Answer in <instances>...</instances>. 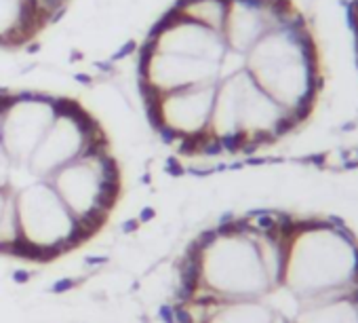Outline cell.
I'll return each mask as SVG.
<instances>
[{"instance_id":"cell-2","label":"cell","mask_w":358,"mask_h":323,"mask_svg":"<svg viewBox=\"0 0 358 323\" xmlns=\"http://www.w3.org/2000/svg\"><path fill=\"white\" fill-rule=\"evenodd\" d=\"M251 70L257 85L297 125L312 116L322 89L320 53L297 4L253 45Z\"/></svg>"},{"instance_id":"cell-6","label":"cell","mask_w":358,"mask_h":323,"mask_svg":"<svg viewBox=\"0 0 358 323\" xmlns=\"http://www.w3.org/2000/svg\"><path fill=\"white\" fill-rule=\"evenodd\" d=\"M13 201L19 226V254L23 256L53 258L89 237L53 182H38L15 194Z\"/></svg>"},{"instance_id":"cell-3","label":"cell","mask_w":358,"mask_h":323,"mask_svg":"<svg viewBox=\"0 0 358 323\" xmlns=\"http://www.w3.org/2000/svg\"><path fill=\"white\" fill-rule=\"evenodd\" d=\"M280 283L299 298L301 304L356 291V234L335 218H293Z\"/></svg>"},{"instance_id":"cell-9","label":"cell","mask_w":358,"mask_h":323,"mask_svg":"<svg viewBox=\"0 0 358 323\" xmlns=\"http://www.w3.org/2000/svg\"><path fill=\"white\" fill-rule=\"evenodd\" d=\"M274 317L264 300H232L221 302L204 323H272Z\"/></svg>"},{"instance_id":"cell-12","label":"cell","mask_w":358,"mask_h":323,"mask_svg":"<svg viewBox=\"0 0 358 323\" xmlns=\"http://www.w3.org/2000/svg\"><path fill=\"white\" fill-rule=\"evenodd\" d=\"M356 59H358V45H356Z\"/></svg>"},{"instance_id":"cell-4","label":"cell","mask_w":358,"mask_h":323,"mask_svg":"<svg viewBox=\"0 0 358 323\" xmlns=\"http://www.w3.org/2000/svg\"><path fill=\"white\" fill-rule=\"evenodd\" d=\"M270 287L255 234L242 218L206 232L190 258L186 289L232 302L261 300Z\"/></svg>"},{"instance_id":"cell-10","label":"cell","mask_w":358,"mask_h":323,"mask_svg":"<svg viewBox=\"0 0 358 323\" xmlns=\"http://www.w3.org/2000/svg\"><path fill=\"white\" fill-rule=\"evenodd\" d=\"M13 209H15V201H13V196H11L9 192L0 190V228H2L4 218L9 216Z\"/></svg>"},{"instance_id":"cell-1","label":"cell","mask_w":358,"mask_h":323,"mask_svg":"<svg viewBox=\"0 0 358 323\" xmlns=\"http://www.w3.org/2000/svg\"><path fill=\"white\" fill-rule=\"evenodd\" d=\"M293 0H175L143 38L137 85L150 125L190 156L238 154V112L264 93L251 49Z\"/></svg>"},{"instance_id":"cell-8","label":"cell","mask_w":358,"mask_h":323,"mask_svg":"<svg viewBox=\"0 0 358 323\" xmlns=\"http://www.w3.org/2000/svg\"><path fill=\"white\" fill-rule=\"evenodd\" d=\"M293 323H358V289L304 302Z\"/></svg>"},{"instance_id":"cell-7","label":"cell","mask_w":358,"mask_h":323,"mask_svg":"<svg viewBox=\"0 0 358 323\" xmlns=\"http://www.w3.org/2000/svg\"><path fill=\"white\" fill-rule=\"evenodd\" d=\"M72 0H0V49L36 43L68 11Z\"/></svg>"},{"instance_id":"cell-11","label":"cell","mask_w":358,"mask_h":323,"mask_svg":"<svg viewBox=\"0 0 358 323\" xmlns=\"http://www.w3.org/2000/svg\"><path fill=\"white\" fill-rule=\"evenodd\" d=\"M272 323H286V321H282L280 317H274V321H272Z\"/></svg>"},{"instance_id":"cell-5","label":"cell","mask_w":358,"mask_h":323,"mask_svg":"<svg viewBox=\"0 0 358 323\" xmlns=\"http://www.w3.org/2000/svg\"><path fill=\"white\" fill-rule=\"evenodd\" d=\"M53 188L86 232L99 228L120 196V165L110 141L59 169Z\"/></svg>"}]
</instances>
